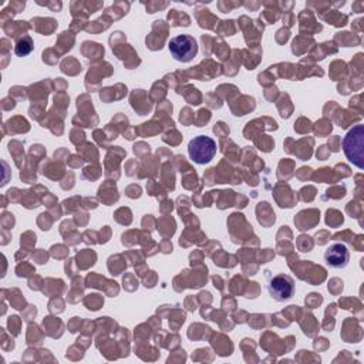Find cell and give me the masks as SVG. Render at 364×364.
<instances>
[{"instance_id": "6da1fadb", "label": "cell", "mask_w": 364, "mask_h": 364, "mask_svg": "<svg viewBox=\"0 0 364 364\" xmlns=\"http://www.w3.org/2000/svg\"><path fill=\"white\" fill-rule=\"evenodd\" d=\"M343 151L350 162L363 169L364 166V127L355 125L343 139Z\"/></svg>"}, {"instance_id": "7a4b0ae2", "label": "cell", "mask_w": 364, "mask_h": 364, "mask_svg": "<svg viewBox=\"0 0 364 364\" xmlns=\"http://www.w3.org/2000/svg\"><path fill=\"white\" fill-rule=\"evenodd\" d=\"M216 151H218L216 142L206 135H198L193 139H191L188 144L189 158L198 165L209 164L216 155Z\"/></svg>"}, {"instance_id": "3957f363", "label": "cell", "mask_w": 364, "mask_h": 364, "mask_svg": "<svg viewBox=\"0 0 364 364\" xmlns=\"http://www.w3.org/2000/svg\"><path fill=\"white\" fill-rule=\"evenodd\" d=\"M168 48L171 55L179 63H188L198 54V43L189 34H181L171 38Z\"/></svg>"}, {"instance_id": "277c9868", "label": "cell", "mask_w": 364, "mask_h": 364, "mask_svg": "<svg viewBox=\"0 0 364 364\" xmlns=\"http://www.w3.org/2000/svg\"><path fill=\"white\" fill-rule=\"evenodd\" d=\"M269 293L277 301L289 300L294 293V282L287 274H277L269 282Z\"/></svg>"}, {"instance_id": "5b68a950", "label": "cell", "mask_w": 364, "mask_h": 364, "mask_svg": "<svg viewBox=\"0 0 364 364\" xmlns=\"http://www.w3.org/2000/svg\"><path fill=\"white\" fill-rule=\"evenodd\" d=\"M350 260V253L346 245L343 243H334L327 247L324 252V262L327 266L333 269H343L348 264Z\"/></svg>"}]
</instances>
